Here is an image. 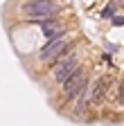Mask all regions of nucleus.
<instances>
[{"label":"nucleus","instance_id":"20e7f679","mask_svg":"<svg viewBox=\"0 0 124 126\" xmlns=\"http://www.w3.org/2000/svg\"><path fill=\"white\" fill-rule=\"evenodd\" d=\"M66 43H68V38H66V36H59V38H54V41H48V43L41 47L38 59H41V61L61 59V56H63V50H66Z\"/></svg>","mask_w":124,"mask_h":126},{"label":"nucleus","instance_id":"39448f33","mask_svg":"<svg viewBox=\"0 0 124 126\" xmlns=\"http://www.w3.org/2000/svg\"><path fill=\"white\" fill-rule=\"evenodd\" d=\"M41 23V29H43V36L48 38V41H54L59 36H66L63 34V27H61L56 20H38Z\"/></svg>","mask_w":124,"mask_h":126},{"label":"nucleus","instance_id":"423d86ee","mask_svg":"<svg viewBox=\"0 0 124 126\" xmlns=\"http://www.w3.org/2000/svg\"><path fill=\"white\" fill-rule=\"evenodd\" d=\"M111 86V79L108 77H102L99 81L95 83V88H92V101H99L104 94H106V88Z\"/></svg>","mask_w":124,"mask_h":126},{"label":"nucleus","instance_id":"f03ea898","mask_svg":"<svg viewBox=\"0 0 124 126\" xmlns=\"http://www.w3.org/2000/svg\"><path fill=\"white\" fill-rule=\"evenodd\" d=\"M77 70H79V54H77V52L63 54L56 61V65L52 68V79H54L56 83H66Z\"/></svg>","mask_w":124,"mask_h":126},{"label":"nucleus","instance_id":"1a4fd4ad","mask_svg":"<svg viewBox=\"0 0 124 126\" xmlns=\"http://www.w3.org/2000/svg\"><path fill=\"white\" fill-rule=\"evenodd\" d=\"M111 14H113V7H106V9L102 11V16H111Z\"/></svg>","mask_w":124,"mask_h":126},{"label":"nucleus","instance_id":"7ed1b4c3","mask_svg":"<svg viewBox=\"0 0 124 126\" xmlns=\"http://www.w3.org/2000/svg\"><path fill=\"white\" fill-rule=\"evenodd\" d=\"M88 88V77L84 70H77L68 81L63 83V99H74Z\"/></svg>","mask_w":124,"mask_h":126},{"label":"nucleus","instance_id":"6e6552de","mask_svg":"<svg viewBox=\"0 0 124 126\" xmlns=\"http://www.w3.org/2000/svg\"><path fill=\"white\" fill-rule=\"evenodd\" d=\"M113 25H124V18L122 16H113Z\"/></svg>","mask_w":124,"mask_h":126},{"label":"nucleus","instance_id":"f257e3e1","mask_svg":"<svg viewBox=\"0 0 124 126\" xmlns=\"http://www.w3.org/2000/svg\"><path fill=\"white\" fill-rule=\"evenodd\" d=\"M20 11L25 16H29V18H36V20H41V18L52 20L54 16L61 11V7L54 5L52 0H29V2H23Z\"/></svg>","mask_w":124,"mask_h":126},{"label":"nucleus","instance_id":"0eeeda50","mask_svg":"<svg viewBox=\"0 0 124 126\" xmlns=\"http://www.w3.org/2000/svg\"><path fill=\"white\" fill-rule=\"evenodd\" d=\"M117 104H120V106H124V81H122V86H120V94H117Z\"/></svg>","mask_w":124,"mask_h":126}]
</instances>
